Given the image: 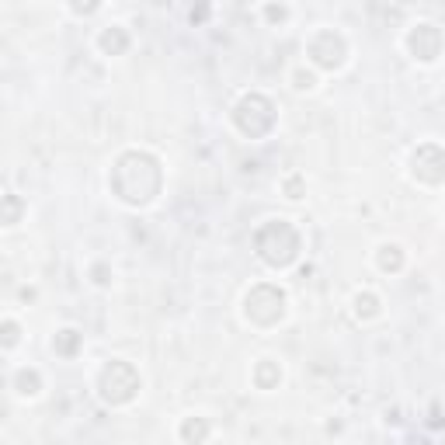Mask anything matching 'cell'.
I'll use <instances>...</instances> for the list:
<instances>
[{
	"mask_svg": "<svg viewBox=\"0 0 445 445\" xmlns=\"http://www.w3.org/2000/svg\"><path fill=\"white\" fill-rule=\"evenodd\" d=\"M14 341H18V327H14V324H11V320H7V324H4V344H7V348H11V344H14Z\"/></svg>",
	"mask_w": 445,
	"mask_h": 445,
	"instance_id": "obj_18",
	"label": "cell"
},
{
	"mask_svg": "<svg viewBox=\"0 0 445 445\" xmlns=\"http://www.w3.org/2000/svg\"><path fill=\"white\" fill-rule=\"evenodd\" d=\"M101 49L111 56H118V53H125L129 49V35L122 32V28H108L105 35H101Z\"/></svg>",
	"mask_w": 445,
	"mask_h": 445,
	"instance_id": "obj_10",
	"label": "cell"
},
{
	"mask_svg": "<svg viewBox=\"0 0 445 445\" xmlns=\"http://www.w3.org/2000/svg\"><path fill=\"white\" fill-rule=\"evenodd\" d=\"M233 122H237V129L244 132V136H251V139H261V136H268L272 129H275V105L265 98V94H247L237 111H233Z\"/></svg>",
	"mask_w": 445,
	"mask_h": 445,
	"instance_id": "obj_3",
	"label": "cell"
},
{
	"mask_svg": "<svg viewBox=\"0 0 445 445\" xmlns=\"http://www.w3.org/2000/svg\"><path fill=\"white\" fill-rule=\"evenodd\" d=\"M355 310H358V317H376V313H380V299H376L372 292H362V296L355 299Z\"/></svg>",
	"mask_w": 445,
	"mask_h": 445,
	"instance_id": "obj_15",
	"label": "cell"
},
{
	"mask_svg": "<svg viewBox=\"0 0 445 445\" xmlns=\"http://www.w3.org/2000/svg\"><path fill=\"white\" fill-rule=\"evenodd\" d=\"M285 192H289V199H303V181L299 177H289L285 181Z\"/></svg>",
	"mask_w": 445,
	"mask_h": 445,
	"instance_id": "obj_16",
	"label": "cell"
},
{
	"mask_svg": "<svg viewBox=\"0 0 445 445\" xmlns=\"http://www.w3.org/2000/svg\"><path fill=\"white\" fill-rule=\"evenodd\" d=\"M77 348H80V334L77 331L56 334V351H59V355H77Z\"/></svg>",
	"mask_w": 445,
	"mask_h": 445,
	"instance_id": "obj_12",
	"label": "cell"
},
{
	"mask_svg": "<svg viewBox=\"0 0 445 445\" xmlns=\"http://www.w3.org/2000/svg\"><path fill=\"white\" fill-rule=\"evenodd\" d=\"M380 268H383V272H400V268H403V254H400L396 244L380 247Z\"/></svg>",
	"mask_w": 445,
	"mask_h": 445,
	"instance_id": "obj_11",
	"label": "cell"
},
{
	"mask_svg": "<svg viewBox=\"0 0 445 445\" xmlns=\"http://www.w3.org/2000/svg\"><path fill=\"white\" fill-rule=\"evenodd\" d=\"M14 383H18V393L32 396V393H39V372H35V369H21V372L14 376Z\"/></svg>",
	"mask_w": 445,
	"mask_h": 445,
	"instance_id": "obj_13",
	"label": "cell"
},
{
	"mask_svg": "<svg viewBox=\"0 0 445 445\" xmlns=\"http://www.w3.org/2000/svg\"><path fill=\"white\" fill-rule=\"evenodd\" d=\"M310 56H313V63L317 66H341V59H344V39L337 35V32H320L313 42H310Z\"/></svg>",
	"mask_w": 445,
	"mask_h": 445,
	"instance_id": "obj_7",
	"label": "cell"
},
{
	"mask_svg": "<svg viewBox=\"0 0 445 445\" xmlns=\"http://www.w3.org/2000/svg\"><path fill=\"white\" fill-rule=\"evenodd\" d=\"M206 435H209V421H206V418H188V421L181 425V439L188 445H202Z\"/></svg>",
	"mask_w": 445,
	"mask_h": 445,
	"instance_id": "obj_9",
	"label": "cell"
},
{
	"mask_svg": "<svg viewBox=\"0 0 445 445\" xmlns=\"http://www.w3.org/2000/svg\"><path fill=\"white\" fill-rule=\"evenodd\" d=\"M296 87H299V91H306V87H313V73H306V70H299V73H296Z\"/></svg>",
	"mask_w": 445,
	"mask_h": 445,
	"instance_id": "obj_17",
	"label": "cell"
},
{
	"mask_svg": "<svg viewBox=\"0 0 445 445\" xmlns=\"http://www.w3.org/2000/svg\"><path fill=\"white\" fill-rule=\"evenodd\" d=\"M139 389V372L129 362H111L101 372V396L108 403H129Z\"/></svg>",
	"mask_w": 445,
	"mask_h": 445,
	"instance_id": "obj_5",
	"label": "cell"
},
{
	"mask_svg": "<svg viewBox=\"0 0 445 445\" xmlns=\"http://www.w3.org/2000/svg\"><path fill=\"white\" fill-rule=\"evenodd\" d=\"M410 170H414V177H421V181H428V184H439L445 177V150L435 146V143L418 146L414 157H410Z\"/></svg>",
	"mask_w": 445,
	"mask_h": 445,
	"instance_id": "obj_6",
	"label": "cell"
},
{
	"mask_svg": "<svg viewBox=\"0 0 445 445\" xmlns=\"http://www.w3.org/2000/svg\"><path fill=\"white\" fill-rule=\"evenodd\" d=\"M111 188L129 206H146L161 192V164L150 153L129 150L111 167Z\"/></svg>",
	"mask_w": 445,
	"mask_h": 445,
	"instance_id": "obj_1",
	"label": "cell"
},
{
	"mask_svg": "<svg viewBox=\"0 0 445 445\" xmlns=\"http://www.w3.org/2000/svg\"><path fill=\"white\" fill-rule=\"evenodd\" d=\"M254 247H258L261 261H268L272 268H285V265H292L296 254H299V233H296L292 222L272 220L258 230Z\"/></svg>",
	"mask_w": 445,
	"mask_h": 445,
	"instance_id": "obj_2",
	"label": "cell"
},
{
	"mask_svg": "<svg viewBox=\"0 0 445 445\" xmlns=\"http://www.w3.org/2000/svg\"><path fill=\"white\" fill-rule=\"evenodd\" d=\"M268 18H285V7H268Z\"/></svg>",
	"mask_w": 445,
	"mask_h": 445,
	"instance_id": "obj_20",
	"label": "cell"
},
{
	"mask_svg": "<svg viewBox=\"0 0 445 445\" xmlns=\"http://www.w3.org/2000/svg\"><path fill=\"white\" fill-rule=\"evenodd\" d=\"M244 313H247V320H254L261 327H272V324L282 320V313H285V292L278 285H254L247 292Z\"/></svg>",
	"mask_w": 445,
	"mask_h": 445,
	"instance_id": "obj_4",
	"label": "cell"
},
{
	"mask_svg": "<svg viewBox=\"0 0 445 445\" xmlns=\"http://www.w3.org/2000/svg\"><path fill=\"white\" fill-rule=\"evenodd\" d=\"M278 380H282L278 365H272V362H261V365H258V387L261 389H272Z\"/></svg>",
	"mask_w": 445,
	"mask_h": 445,
	"instance_id": "obj_14",
	"label": "cell"
},
{
	"mask_svg": "<svg viewBox=\"0 0 445 445\" xmlns=\"http://www.w3.org/2000/svg\"><path fill=\"white\" fill-rule=\"evenodd\" d=\"M18 216V202H14V195H7V222H14Z\"/></svg>",
	"mask_w": 445,
	"mask_h": 445,
	"instance_id": "obj_19",
	"label": "cell"
},
{
	"mask_svg": "<svg viewBox=\"0 0 445 445\" xmlns=\"http://www.w3.org/2000/svg\"><path fill=\"white\" fill-rule=\"evenodd\" d=\"M407 46H410V53L418 56V59H425V63H432L435 56L442 53V32H439L435 25H418V28L410 32V39H407Z\"/></svg>",
	"mask_w": 445,
	"mask_h": 445,
	"instance_id": "obj_8",
	"label": "cell"
}]
</instances>
